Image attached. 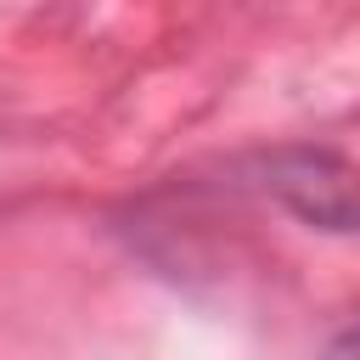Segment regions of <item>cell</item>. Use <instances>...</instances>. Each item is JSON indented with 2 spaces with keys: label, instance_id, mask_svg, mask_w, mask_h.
I'll list each match as a JSON object with an SVG mask.
<instances>
[{
  "label": "cell",
  "instance_id": "6da1fadb",
  "mask_svg": "<svg viewBox=\"0 0 360 360\" xmlns=\"http://www.w3.org/2000/svg\"><path fill=\"white\" fill-rule=\"evenodd\" d=\"M264 186L321 231H360V169L321 146H287L264 163Z\"/></svg>",
  "mask_w": 360,
  "mask_h": 360
},
{
  "label": "cell",
  "instance_id": "7a4b0ae2",
  "mask_svg": "<svg viewBox=\"0 0 360 360\" xmlns=\"http://www.w3.org/2000/svg\"><path fill=\"white\" fill-rule=\"evenodd\" d=\"M321 360H360V321H354V326H343V332L326 343V354H321Z\"/></svg>",
  "mask_w": 360,
  "mask_h": 360
}]
</instances>
